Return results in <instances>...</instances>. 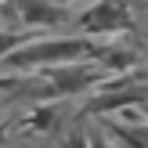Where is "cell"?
<instances>
[{
	"label": "cell",
	"mask_w": 148,
	"mask_h": 148,
	"mask_svg": "<svg viewBox=\"0 0 148 148\" xmlns=\"http://www.w3.org/2000/svg\"><path fill=\"white\" fill-rule=\"evenodd\" d=\"M18 43H22L18 33H4V29H0V58H7L11 51H18Z\"/></svg>",
	"instance_id": "9c48e42d"
},
{
	"label": "cell",
	"mask_w": 148,
	"mask_h": 148,
	"mask_svg": "<svg viewBox=\"0 0 148 148\" xmlns=\"http://www.w3.org/2000/svg\"><path fill=\"white\" fill-rule=\"evenodd\" d=\"M134 62H137V58L130 54V51H108V54H105V65H108V69H130Z\"/></svg>",
	"instance_id": "ba28073f"
},
{
	"label": "cell",
	"mask_w": 148,
	"mask_h": 148,
	"mask_svg": "<svg viewBox=\"0 0 148 148\" xmlns=\"http://www.w3.org/2000/svg\"><path fill=\"white\" fill-rule=\"evenodd\" d=\"M54 123H58V108H54V105H40L36 112L25 116V127L40 130V134H51V130H54Z\"/></svg>",
	"instance_id": "52a82bcc"
},
{
	"label": "cell",
	"mask_w": 148,
	"mask_h": 148,
	"mask_svg": "<svg viewBox=\"0 0 148 148\" xmlns=\"http://www.w3.org/2000/svg\"><path fill=\"white\" fill-rule=\"evenodd\" d=\"M141 101V94H130V90H119V94H98V98L87 105V116H101V112H116V108H130Z\"/></svg>",
	"instance_id": "5b68a950"
},
{
	"label": "cell",
	"mask_w": 148,
	"mask_h": 148,
	"mask_svg": "<svg viewBox=\"0 0 148 148\" xmlns=\"http://www.w3.org/2000/svg\"><path fill=\"white\" fill-rule=\"evenodd\" d=\"M105 58L108 47H98L90 36H54V40H36V43H25V47L11 51L7 54V65L11 69H29V65H69V62H79V58Z\"/></svg>",
	"instance_id": "6da1fadb"
},
{
	"label": "cell",
	"mask_w": 148,
	"mask_h": 148,
	"mask_svg": "<svg viewBox=\"0 0 148 148\" xmlns=\"http://www.w3.org/2000/svg\"><path fill=\"white\" fill-rule=\"evenodd\" d=\"M79 33L83 36H101V33H119L130 25V4L127 0H94L79 14Z\"/></svg>",
	"instance_id": "7a4b0ae2"
},
{
	"label": "cell",
	"mask_w": 148,
	"mask_h": 148,
	"mask_svg": "<svg viewBox=\"0 0 148 148\" xmlns=\"http://www.w3.org/2000/svg\"><path fill=\"white\" fill-rule=\"evenodd\" d=\"M105 134H108V141H119L123 148H148V134H141V127H119V123H108Z\"/></svg>",
	"instance_id": "8992f818"
},
{
	"label": "cell",
	"mask_w": 148,
	"mask_h": 148,
	"mask_svg": "<svg viewBox=\"0 0 148 148\" xmlns=\"http://www.w3.org/2000/svg\"><path fill=\"white\" fill-rule=\"evenodd\" d=\"M18 83V76H7V79H0V90H7V87H14Z\"/></svg>",
	"instance_id": "7c38bea8"
},
{
	"label": "cell",
	"mask_w": 148,
	"mask_h": 148,
	"mask_svg": "<svg viewBox=\"0 0 148 148\" xmlns=\"http://www.w3.org/2000/svg\"><path fill=\"white\" fill-rule=\"evenodd\" d=\"M90 148H112V141H108L105 130H94V134H90Z\"/></svg>",
	"instance_id": "8fae6325"
},
{
	"label": "cell",
	"mask_w": 148,
	"mask_h": 148,
	"mask_svg": "<svg viewBox=\"0 0 148 148\" xmlns=\"http://www.w3.org/2000/svg\"><path fill=\"white\" fill-rule=\"evenodd\" d=\"M18 14L29 25H58V22H65V7H51L47 0H18Z\"/></svg>",
	"instance_id": "277c9868"
},
{
	"label": "cell",
	"mask_w": 148,
	"mask_h": 148,
	"mask_svg": "<svg viewBox=\"0 0 148 148\" xmlns=\"http://www.w3.org/2000/svg\"><path fill=\"white\" fill-rule=\"evenodd\" d=\"M43 76L51 79V90L47 94H79V90H87V87L101 83L105 72L94 69V65H69V69H54V65H47Z\"/></svg>",
	"instance_id": "3957f363"
},
{
	"label": "cell",
	"mask_w": 148,
	"mask_h": 148,
	"mask_svg": "<svg viewBox=\"0 0 148 148\" xmlns=\"http://www.w3.org/2000/svg\"><path fill=\"white\" fill-rule=\"evenodd\" d=\"M0 148H4V145H0Z\"/></svg>",
	"instance_id": "4fadbf2b"
},
{
	"label": "cell",
	"mask_w": 148,
	"mask_h": 148,
	"mask_svg": "<svg viewBox=\"0 0 148 148\" xmlns=\"http://www.w3.org/2000/svg\"><path fill=\"white\" fill-rule=\"evenodd\" d=\"M58 148H90V134H79V130H72V134L65 137Z\"/></svg>",
	"instance_id": "30bf717a"
}]
</instances>
